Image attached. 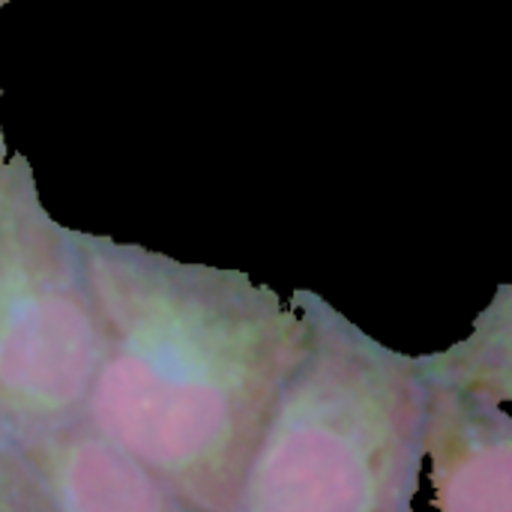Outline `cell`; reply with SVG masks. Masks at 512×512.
<instances>
[{"instance_id":"obj_1","label":"cell","mask_w":512,"mask_h":512,"mask_svg":"<svg viewBox=\"0 0 512 512\" xmlns=\"http://www.w3.org/2000/svg\"><path fill=\"white\" fill-rule=\"evenodd\" d=\"M102 357L84 423L192 512H231L240 480L312 336L291 300L237 270L78 234Z\"/></svg>"},{"instance_id":"obj_2","label":"cell","mask_w":512,"mask_h":512,"mask_svg":"<svg viewBox=\"0 0 512 512\" xmlns=\"http://www.w3.org/2000/svg\"><path fill=\"white\" fill-rule=\"evenodd\" d=\"M312 336L246 465L231 512H414L429 375L315 294Z\"/></svg>"},{"instance_id":"obj_3","label":"cell","mask_w":512,"mask_h":512,"mask_svg":"<svg viewBox=\"0 0 512 512\" xmlns=\"http://www.w3.org/2000/svg\"><path fill=\"white\" fill-rule=\"evenodd\" d=\"M102 324L81 240L36 201L0 141V444H24L84 417Z\"/></svg>"},{"instance_id":"obj_4","label":"cell","mask_w":512,"mask_h":512,"mask_svg":"<svg viewBox=\"0 0 512 512\" xmlns=\"http://www.w3.org/2000/svg\"><path fill=\"white\" fill-rule=\"evenodd\" d=\"M423 450L438 512H512V420L504 402L429 378Z\"/></svg>"},{"instance_id":"obj_5","label":"cell","mask_w":512,"mask_h":512,"mask_svg":"<svg viewBox=\"0 0 512 512\" xmlns=\"http://www.w3.org/2000/svg\"><path fill=\"white\" fill-rule=\"evenodd\" d=\"M54 512H192L159 477L84 420L12 447Z\"/></svg>"},{"instance_id":"obj_6","label":"cell","mask_w":512,"mask_h":512,"mask_svg":"<svg viewBox=\"0 0 512 512\" xmlns=\"http://www.w3.org/2000/svg\"><path fill=\"white\" fill-rule=\"evenodd\" d=\"M510 291L498 294V303L477 321V330L444 354L423 357L426 375L459 390H471L498 402H510L512 393V339Z\"/></svg>"},{"instance_id":"obj_7","label":"cell","mask_w":512,"mask_h":512,"mask_svg":"<svg viewBox=\"0 0 512 512\" xmlns=\"http://www.w3.org/2000/svg\"><path fill=\"white\" fill-rule=\"evenodd\" d=\"M0 512H54L24 459L0 444Z\"/></svg>"},{"instance_id":"obj_8","label":"cell","mask_w":512,"mask_h":512,"mask_svg":"<svg viewBox=\"0 0 512 512\" xmlns=\"http://www.w3.org/2000/svg\"><path fill=\"white\" fill-rule=\"evenodd\" d=\"M3 3H6V0H0V6H3Z\"/></svg>"}]
</instances>
